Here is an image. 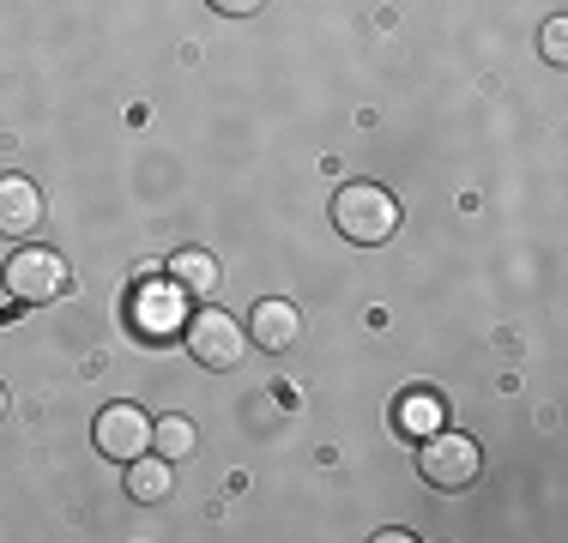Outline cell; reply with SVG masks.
Wrapping results in <instances>:
<instances>
[{
  "label": "cell",
  "instance_id": "2",
  "mask_svg": "<svg viewBox=\"0 0 568 543\" xmlns=\"http://www.w3.org/2000/svg\"><path fill=\"white\" fill-rule=\"evenodd\" d=\"M417 471H424V483H436V489H471L478 483V471H484V447L471 441V434H459V429H429L424 434V447H417Z\"/></svg>",
  "mask_w": 568,
  "mask_h": 543
},
{
  "label": "cell",
  "instance_id": "1",
  "mask_svg": "<svg viewBox=\"0 0 568 543\" xmlns=\"http://www.w3.org/2000/svg\"><path fill=\"white\" fill-rule=\"evenodd\" d=\"M333 229L357 248H382L387 236L399 229V199L375 182H345L333 194Z\"/></svg>",
  "mask_w": 568,
  "mask_h": 543
},
{
  "label": "cell",
  "instance_id": "9",
  "mask_svg": "<svg viewBox=\"0 0 568 543\" xmlns=\"http://www.w3.org/2000/svg\"><path fill=\"white\" fill-rule=\"evenodd\" d=\"M170 489H175V478H170V459H158V453L128 459V495H133V501H164Z\"/></svg>",
  "mask_w": 568,
  "mask_h": 543
},
{
  "label": "cell",
  "instance_id": "10",
  "mask_svg": "<svg viewBox=\"0 0 568 543\" xmlns=\"http://www.w3.org/2000/svg\"><path fill=\"white\" fill-rule=\"evenodd\" d=\"M194 423H187V417H164V423H152V453L158 459H187L194 453Z\"/></svg>",
  "mask_w": 568,
  "mask_h": 543
},
{
  "label": "cell",
  "instance_id": "8",
  "mask_svg": "<svg viewBox=\"0 0 568 543\" xmlns=\"http://www.w3.org/2000/svg\"><path fill=\"white\" fill-rule=\"evenodd\" d=\"M219 260H212L206 248H175L170 254V284L182 296H194V303H206V296H219Z\"/></svg>",
  "mask_w": 568,
  "mask_h": 543
},
{
  "label": "cell",
  "instance_id": "6",
  "mask_svg": "<svg viewBox=\"0 0 568 543\" xmlns=\"http://www.w3.org/2000/svg\"><path fill=\"white\" fill-rule=\"evenodd\" d=\"M43 229V194L31 175H0V236L7 242H31Z\"/></svg>",
  "mask_w": 568,
  "mask_h": 543
},
{
  "label": "cell",
  "instance_id": "5",
  "mask_svg": "<svg viewBox=\"0 0 568 543\" xmlns=\"http://www.w3.org/2000/svg\"><path fill=\"white\" fill-rule=\"evenodd\" d=\"M91 441H98L103 459H115V465H128V459L152 453V417L140 411V404L115 399L98 411V423H91Z\"/></svg>",
  "mask_w": 568,
  "mask_h": 543
},
{
  "label": "cell",
  "instance_id": "4",
  "mask_svg": "<svg viewBox=\"0 0 568 543\" xmlns=\"http://www.w3.org/2000/svg\"><path fill=\"white\" fill-rule=\"evenodd\" d=\"M182 345L194 350V362L200 369H236L242 362V350H248V338H242V320L236 315H224V308H200L194 320L182 326Z\"/></svg>",
  "mask_w": 568,
  "mask_h": 543
},
{
  "label": "cell",
  "instance_id": "11",
  "mask_svg": "<svg viewBox=\"0 0 568 543\" xmlns=\"http://www.w3.org/2000/svg\"><path fill=\"white\" fill-rule=\"evenodd\" d=\"M399 423L412 429V434H429V429H442V399H429V392H417V399H405V404H399Z\"/></svg>",
  "mask_w": 568,
  "mask_h": 543
},
{
  "label": "cell",
  "instance_id": "13",
  "mask_svg": "<svg viewBox=\"0 0 568 543\" xmlns=\"http://www.w3.org/2000/svg\"><path fill=\"white\" fill-rule=\"evenodd\" d=\"M212 12H224V19H248V12H261L266 0H206Z\"/></svg>",
  "mask_w": 568,
  "mask_h": 543
},
{
  "label": "cell",
  "instance_id": "3",
  "mask_svg": "<svg viewBox=\"0 0 568 543\" xmlns=\"http://www.w3.org/2000/svg\"><path fill=\"white\" fill-rule=\"evenodd\" d=\"M7 290H12V303H31V308H43V303H61L67 290H73V266L61 260L55 248H19L7 260Z\"/></svg>",
  "mask_w": 568,
  "mask_h": 543
},
{
  "label": "cell",
  "instance_id": "7",
  "mask_svg": "<svg viewBox=\"0 0 568 543\" xmlns=\"http://www.w3.org/2000/svg\"><path fill=\"white\" fill-rule=\"evenodd\" d=\"M296 338H303V315H296L284 296L254 303V315H248V345H261V350H273V357H284Z\"/></svg>",
  "mask_w": 568,
  "mask_h": 543
},
{
  "label": "cell",
  "instance_id": "12",
  "mask_svg": "<svg viewBox=\"0 0 568 543\" xmlns=\"http://www.w3.org/2000/svg\"><path fill=\"white\" fill-rule=\"evenodd\" d=\"M545 61H557V66L568 61V24H562V19L545 24Z\"/></svg>",
  "mask_w": 568,
  "mask_h": 543
},
{
  "label": "cell",
  "instance_id": "14",
  "mask_svg": "<svg viewBox=\"0 0 568 543\" xmlns=\"http://www.w3.org/2000/svg\"><path fill=\"white\" fill-rule=\"evenodd\" d=\"M0 417H7V387H0Z\"/></svg>",
  "mask_w": 568,
  "mask_h": 543
}]
</instances>
